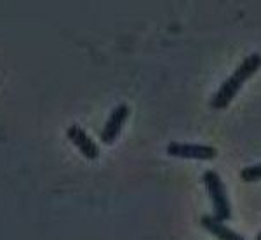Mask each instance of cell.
<instances>
[{
    "label": "cell",
    "mask_w": 261,
    "mask_h": 240,
    "mask_svg": "<svg viewBox=\"0 0 261 240\" xmlns=\"http://www.w3.org/2000/svg\"><path fill=\"white\" fill-rule=\"evenodd\" d=\"M261 68V54L252 52L247 58H244L241 65L233 70V73L220 86L214 94L209 99V106L213 110H225L230 106V103L235 99V96L239 94V91L244 87V84L249 80L252 75Z\"/></svg>",
    "instance_id": "cell-1"
},
{
    "label": "cell",
    "mask_w": 261,
    "mask_h": 240,
    "mask_svg": "<svg viewBox=\"0 0 261 240\" xmlns=\"http://www.w3.org/2000/svg\"><path fill=\"white\" fill-rule=\"evenodd\" d=\"M202 181L205 184V190L209 193V199L213 202L214 216L221 221L231 220V204L228 199V193H226V186L223 183L221 176L216 171L209 169L202 174Z\"/></svg>",
    "instance_id": "cell-2"
},
{
    "label": "cell",
    "mask_w": 261,
    "mask_h": 240,
    "mask_svg": "<svg viewBox=\"0 0 261 240\" xmlns=\"http://www.w3.org/2000/svg\"><path fill=\"white\" fill-rule=\"evenodd\" d=\"M166 153L169 157L187 158V160H214L218 157V150L211 145L179 143V141H171L166 146Z\"/></svg>",
    "instance_id": "cell-3"
},
{
    "label": "cell",
    "mask_w": 261,
    "mask_h": 240,
    "mask_svg": "<svg viewBox=\"0 0 261 240\" xmlns=\"http://www.w3.org/2000/svg\"><path fill=\"white\" fill-rule=\"evenodd\" d=\"M129 113H130V110L125 103H120L113 108L110 117H108L107 122H105L103 129H101V134H99V140L103 141L105 145H112V143L119 138V134L122 132L125 122L129 119Z\"/></svg>",
    "instance_id": "cell-4"
},
{
    "label": "cell",
    "mask_w": 261,
    "mask_h": 240,
    "mask_svg": "<svg viewBox=\"0 0 261 240\" xmlns=\"http://www.w3.org/2000/svg\"><path fill=\"white\" fill-rule=\"evenodd\" d=\"M66 136L68 140L73 143L75 148H77L86 158L94 160L99 157V146L89 134L86 132V129L81 127L79 124H71L68 129H66Z\"/></svg>",
    "instance_id": "cell-5"
},
{
    "label": "cell",
    "mask_w": 261,
    "mask_h": 240,
    "mask_svg": "<svg viewBox=\"0 0 261 240\" xmlns=\"http://www.w3.org/2000/svg\"><path fill=\"white\" fill-rule=\"evenodd\" d=\"M200 225L205 231L213 235L218 240H246L241 233H237L235 230H231L228 225H225V221L218 220L216 216L211 214H204L200 218Z\"/></svg>",
    "instance_id": "cell-6"
},
{
    "label": "cell",
    "mask_w": 261,
    "mask_h": 240,
    "mask_svg": "<svg viewBox=\"0 0 261 240\" xmlns=\"http://www.w3.org/2000/svg\"><path fill=\"white\" fill-rule=\"evenodd\" d=\"M241 179L244 183H256V181H261V164L244 167L241 171Z\"/></svg>",
    "instance_id": "cell-7"
},
{
    "label": "cell",
    "mask_w": 261,
    "mask_h": 240,
    "mask_svg": "<svg viewBox=\"0 0 261 240\" xmlns=\"http://www.w3.org/2000/svg\"><path fill=\"white\" fill-rule=\"evenodd\" d=\"M256 240H261V231H259L258 235H256Z\"/></svg>",
    "instance_id": "cell-8"
}]
</instances>
